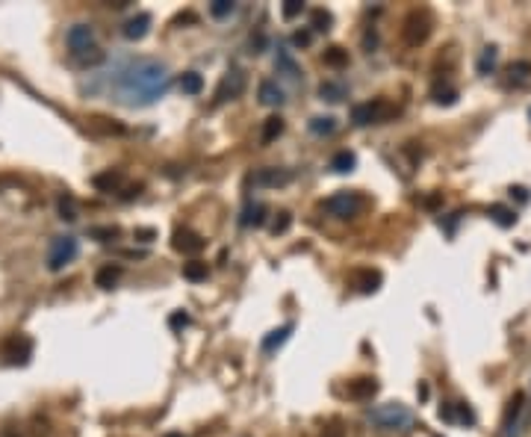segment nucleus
<instances>
[{"label": "nucleus", "instance_id": "nucleus-12", "mask_svg": "<svg viewBox=\"0 0 531 437\" xmlns=\"http://www.w3.org/2000/svg\"><path fill=\"white\" fill-rule=\"evenodd\" d=\"M378 393V382L375 378H369V375H363V378H354V382H349V396L351 399H357V402H363V399H372Z\"/></svg>", "mask_w": 531, "mask_h": 437}, {"label": "nucleus", "instance_id": "nucleus-1", "mask_svg": "<svg viewBox=\"0 0 531 437\" xmlns=\"http://www.w3.org/2000/svg\"><path fill=\"white\" fill-rule=\"evenodd\" d=\"M168 86H171L168 68L160 60H133L116 77V92L130 107H148L160 101L168 92Z\"/></svg>", "mask_w": 531, "mask_h": 437}, {"label": "nucleus", "instance_id": "nucleus-30", "mask_svg": "<svg viewBox=\"0 0 531 437\" xmlns=\"http://www.w3.org/2000/svg\"><path fill=\"white\" fill-rule=\"evenodd\" d=\"M331 24H334L331 12H325V9H313V30H316V33H328V30H331Z\"/></svg>", "mask_w": 531, "mask_h": 437}, {"label": "nucleus", "instance_id": "nucleus-6", "mask_svg": "<svg viewBox=\"0 0 531 437\" xmlns=\"http://www.w3.org/2000/svg\"><path fill=\"white\" fill-rule=\"evenodd\" d=\"M390 104L387 101H369V104H357L351 109V121L357 124V128H366V124H378L384 121L387 116H390Z\"/></svg>", "mask_w": 531, "mask_h": 437}, {"label": "nucleus", "instance_id": "nucleus-5", "mask_svg": "<svg viewBox=\"0 0 531 437\" xmlns=\"http://www.w3.org/2000/svg\"><path fill=\"white\" fill-rule=\"evenodd\" d=\"M361 195L357 192H337L331 199H325V210L331 213L334 219H354L361 213Z\"/></svg>", "mask_w": 531, "mask_h": 437}, {"label": "nucleus", "instance_id": "nucleus-2", "mask_svg": "<svg viewBox=\"0 0 531 437\" xmlns=\"http://www.w3.org/2000/svg\"><path fill=\"white\" fill-rule=\"evenodd\" d=\"M366 419L375 426L378 431H401L413 422V414L408 411L401 402H387V405H375L366 414Z\"/></svg>", "mask_w": 531, "mask_h": 437}, {"label": "nucleus", "instance_id": "nucleus-15", "mask_svg": "<svg viewBox=\"0 0 531 437\" xmlns=\"http://www.w3.org/2000/svg\"><path fill=\"white\" fill-rule=\"evenodd\" d=\"M119 278H121V266L119 263H107V266H100V269L95 272V284L100 290H112L119 284Z\"/></svg>", "mask_w": 531, "mask_h": 437}, {"label": "nucleus", "instance_id": "nucleus-21", "mask_svg": "<svg viewBox=\"0 0 531 437\" xmlns=\"http://www.w3.org/2000/svg\"><path fill=\"white\" fill-rule=\"evenodd\" d=\"M354 166H357V157L351 151H340V154H334V160H331V168L337 175H349V172H354Z\"/></svg>", "mask_w": 531, "mask_h": 437}, {"label": "nucleus", "instance_id": "nucleus-42", "mask_svg": "<svg viewBox=\"0 0 531 437\" xmlns=\"http://www.w3.org/2000/svg\"><path fill=\"white\" fill-rule=\"evenodd\" d=\"M136 239H142V243H151V239H154V231H151V228L136 231Z\"/></svg>", "mask_w": 531, "mask_h": 437}, {"label": "nucleus", "instance_id": "nucleus-41", "mask_svg": "<svg viewBox=\"0 0 531 437\" xmlns=\"http://www.w3.org/2000/svg\"><path fill=\"white\" fill-rule=\"evenodd\" d=\"M440 419H449V422H452V419H455V408H452V405H443V408H440Z\"/></svg>", "mask_w": 531, "mask_h": 437}, {"label": "nucleus", "instance_id": "nucleus-37", "mask_svg": "<svg viewBox=\"0 0 531 437\" xmlns=\"http://www.w3.org/2000/svg\"><path fill=\"white\" fill-rule=\"evenodd\" d=\"M457 101V92L455 89H434V104H455Z\"/></svg>", "mask_w": 531, "mask_h": 437}, {"label": "nucleus", "instance_id": "nucleus-32", "mask_svg": "<svg viewBox=\"0 0 531 437\" xmlns=\"http://www.w3.org/2000/svg\"><path fill=\"white\" fill-rule=\"evenodd\" d=\"M234 9H236L234 0H213V4H210V15L213 18H227Z\"/></svg>", "mask_w": 531, "mask_h": 437}, {"label": "nucleus", "instance_id": "nucleus-34", "mask_svg": "<svg viewBox=\"0 0 531 437\" xmlns=\"http://www.w3.org/2000/svg\"><path fill=\"white\" fill-rule=\"evenodd\" d=\"M275 65L281 68L286 77H298V68H295V62L290 60V53H286V51H278V62Z\"/></svg>", "mask_w": 531, "mask_h": 437}, {"label": "nucleus", "instance_id": "nucleus-43", "mask_svg": "<svg viewBox=\"0 0 531 437\" xmlns=\"http://www.w3.org/2000/svg\"><path fill=\"white\" fill-rule=\"evenodd\" d=\"M0 437H21V431L9 426V429H4V431H0Z\"/></svg>", "mask_w": 531, "mask_h": 437}, {"label": "nucleus", "instance_id": "nucleus-22", "mask_svg": "<svg viewBox=\"0 0 531 437\" xmlns=\"http://www.w3.org/2000/svg\"><path fill=\"white\" fill-rule=\"evenodd\" d=\"M283 133V119L281 116H269L266 121H263V133H260V139L269 145V142H275V139Z\"/></svg>", "mask_w": 531, "mask_h": 437}, {"label": "nucleus", "instance_id": "nucleus-9", "mask_svg": "<svg viewBox=\"0 0 531 437\" xmlns=\"http://www.w3.org/2000/svg\"><path fill=\"white\" fill-rule=\"evenodd\" d=\"M171 246H175V251H180V255H198V251H204L207 239L195 231H177L175 239H171Z\"/></svg>", "mask_w": 531, "mask_h": 437}, {"label": "nucleus", "instance_id": "nucleus-33", "mask_svg": "<svg viewBox=\"0 0 531 437\" xmlns=\"http://www.w3.org/2000/svg\"><path fill=\"white\" fill-rule=\"evenodd\" d=\"M301 12H304V4H301V0H283V6H281V15H283L286 21L298 18Z\"/></svg>", "mask_w": 531, "mask_h": 437}, {"label": "nucleus", "instance_id": "nucleus-10", "mask_svg": "<svg viewBox=\"0 0 531 437\" xmlns=\"http://www.w3.org/2000/svg\"><path fill=\"white\" fill-rule=\"evenodd\" d=\"M242 89H246V77H242V72H227V77L222 80V86L216 92V101H231V98H239Z\"/></svg>", "mask_w": 531, "mask_h": 437}, {"label": "nucleus", "instance_id": "nucleus-18", "mask_svg": "<svg viewBox=\"0 0 531 437\" xmlns=\"http://www.w3.org/2000/svg\"><path fill=\"white\" fill-rule=\"evenodd\" d=\"M319 98H322V101L340 104L342 98H346V86H342V83H334V80H325L322 86H319Z\"/></svg>", "mask_w": 531, "mask_h": 437}, {"label": "nucleus", "instance_id": "nucleus-23", "mask_svg": "<svg viewBox=\"0 0 531 437\" xmlns=\"http://www.w3.org/2000/svg\"><path fill=\"white\" fill-rule=\"evenodd\" d=\"M266 222V207L263 204H248L246 207V213H242V224H246V228H260V224Z\"/></svg>", "mask_w": 531, "mask_h": 437}, {"label": "nucleus", "instance_id": "nucleus-13", "mask_svg": "<svg viewBox=\"0 0 531 437\" xmlns=\"http://www.w3.org/2000/svg\"><path fill=\"white\" fill-rule=\"evenodd\" d=\"M92 183H95V189H100V192H119L121 183H124V175L119 172V168H107V172L95 175Z\"/></svg>", "mask_w": 531, "mask_h": 437}, {"label": "nucleus", "instance_id": "nucleus-39", "mask_svg": "<svg viewBox=\"0 0 531 437\" xmlns=\"http://www.w3.org/2000/svg\"><path fill=\"white\" fill-rule=\"evenodd\" d=\"M313 41V33L310 30H298L295 36H293V45H298V48H307Z\"/></svg>", "mask_w": 531, "mask_h": 437}, {"label": "nucleus", "instance_id": "nucleus-45", "mask_svg": "<svg viewBox=\"0 0 531 437\" xmlns=\"http://www.w3.org/2000/svg\"><path fill=\"white\" fill-rule=\"evenodd\" d=\"M166 437H183V434H180V431H171V434H166Z\"/></svg>", "mask_w": 531, "mask_h": 437}, {"label": "nucleus", "instance_id": "nucleus-16", "mask_svg": "<svg viewBox=\"0 0 531 437\" xmlns=\"http://www.w3.org/2000/svg\"><path fill=\"white\" fill-rule=\"evenodd\" d=\"M257 95H260V104H266V107H281L283 104V89L278 86L275 80H263L260 89H257Z\"/></svg>", "mask_w": 531, "mask_h": 437}, {"label": "nucleus", "instance_id": "nucleus-28", "mask_svg": "<svg viewBox=\"0 0 531 437\" xmlns=\"http://www.w3.org/2000/svg\"><path fill=\"white\" fill-rule=\"evenodd\" d=\"M496 60H499V48H496V45L484 48L481 60H478V74H490V72H493V65H496Z\"/></svg>", "mask_w": 531, "mask_h": 437}, {"label": "nucleus", "instance_id": "nucleus-27", "mask_svg": "<svg viewBox=\"0 0 531 437\" xmlns=\"http://www.w3.org/2000/svg\"><path fill=\"white\" fill-rule=\"evenodd\" d=\"M325 65H331V68H342V65H349V51L346 48H328L325 51Z\"/></svg>", "mask_w": 531, "mask_h": 437}, {"label": "nucleus", "instance_id": "nucleus-14", "mask_svg": "<svg viewBox=\"0 0 531 437\" xmlns=\"http://www.w3.org/2000/svg\"><path fill=\"white\" fill-rule=\"evenodd\" d=\"M151 30V15L148 12H139V15H133L130 21L124 24V36L130 39V41H139V39H145Z\"/></svg>", "mask_w": 531, "mask_h": 437}, {"label": "nucleus", "instance_id": "nucleus-40", "mask_svg": "<svg viewBox=\"0 0 531 437\" xmlns=\"http://www.w3.org/2000/svg\"><path fill=\"white\" fill-rule=\"evenodd\" d=\"M168 325L171 328H186V325H189V316H186V314H171Z\"/></svg>", "mask_w": 531, "mask_h": 437}, {"label": "nucleus", "instance_id": "nucleus-29", "mask_svg": "<svg viewBox=\"0 0 531 437\" xmlns=\"http://www.w3.org/2000/svg\"><path fill=\"white\" fill-rule=\"evenodd\" d=\"M56 207H60V216H62L65 222H74V219H77V204H74V199H71V195H60Z\"/></svg>", "mask_w": 531, "mask_h": 437}, {"label": "nucleus", "instance_id": "nucleus-4", "mask_svg": "<svg viewBox=\"0 0 531 437\" xmlns=\"http://www.w3.org/2000/svg\"><path fill=\"white\" fill-rule=\"evenodd\" d=\"M77 251H80V246H77L74 236H56L53 246H51V255H48V269L51 272L65 269V266L77 257Z\"/></svg>", "mask_w": 531, "mask_h": 437}, {"label": "nucleus", "instance_id": "nucleus-25", "mask_svg": "<svg viewBox=\"0 0 531 437\" xmlns=\"http://www.w3.org/2000/svg\"><path fill=\"white\" fill-rule=\"evenodd\" d=\"M490 219L496 224H502V228H511V224L516 222V213H513L511 207H505V204H493L490 207Z\"/></svg>", "mask_w": 531, "mask_h": 437}, {"label": "nucleus", "instance_id": "nucleus-36", "mask_svg": "<svg viewBox=\"0 0 531 437\" xmlns=\"http://www.w3.org/2000/svg\"><path fill=\"white\" fill-rule=\"evenodd\" d=\"M89 234H92L95 239H100V243H109V239L119 236V228H116V224H109V228H92Z\"/></svg>", "mask_w": 531, "mask_h": 437}, {"label": "nucleus", "instance_id": "nucleus-26", "mask_svg": "<svg viewBox=\"0 0 531 437\" xmlns=\"http://www.w3.org/2000/svg\"><path fill=\"white\" fill-rule=\"evenodd\" d=\"M183 278H186V281H204V278H207V263H204V260H189V263H183Z\"/></svg>", "mask_w": 531, "mask_h": 437}, {"label": "nucleus", "instance_id": "nucleus-19", "mask_svg": "<svg viewBox=\"0 0 531 437\" xmlns=\"http://www.w3.org/2000/svg\"><path fill=\"white\" fill-rule=\"evenodd\" d=\"M177 86H180L183 95H201V89H204V77H201L198 72H186L177 80Z\"/></svg>", "mask_w": 531, "mask_h": 437}, {"label": "nucleus", "instance_id": "nucleus-3", "mask_svg": "<svg viewBox=\"0 0 531 437\" xmlns=\"http://www.w3.org/2000/svg\"><path fill=\"white\" fill-rule=\"evenodd\" d=\"M401 36H405V45L419 48L422 41L431 36V18H428V12H410L405 18V27H401Z\"/></svg>", "mask_w": 531, "mask_h": 437}, {"label": "nucleus", "instance_id": "nucleus-11", "mask_svg": "<svg viewBox=\"0 0 531 437\" xmlns=\"http://www.w3.org/2000/svg\"><path fill=\"white\" fill-rule=\"evenodd\" d=\"M293 175L286 172V168H260V172L254 175V187H283V183H290Z\"/></svg>", "mask_w": 531, "mask_h": 437}, {"label": "nucleus", "instance_id": "nucleus-7", "mask_svg": "<svg viewBox=\"0 0 531 437\" xmlns=\"http://www.w3.org/2000/svg\"><path fill=\"white\" fill-rule=\"evenodd\" d=\"M30 355H33V343L27 340L24 334H12L9 340H4V346H0V358L6 363H27Z\"/></svg>", "mask_w": 531, "mask_h": 437}, {"label": "nucleus", "instance_id": "nucleus-31", "mask_svg": "<svg viewBox=\"0 0 531 437\" xmlns=\"http://www.w3.org/2000/svg\"><path fill=\"white\" fill-rule=\"evenodd\" d=\"M508 74H511V80H516V83H523V80H528V77H531V62H528V60H520V62H511V68H508Z\"/></svg>", "mask_w": 531, "mask_h": 437}, {"label": "nucleus", "instance_id": "nucleus-24", "mask_svg": "<svg viewBox=\"0 0 531 437\" xmlns=\"http://www.w3.org/2000/svg\"><path fill=\"white\" fill-rule=\"evenodd\" d=\"M310 130H313L316 136H331V133L337 130V119H334V116H316V119L310 121Z\"/></svg>", "mask_w": 531, "mask_h": 437}, {"label": "nucleus", "instance_id": "nucleus-38", "mask_svg": "<svg viewBox=\"0 0 531 437\" xmlns=\"http://www.w3.org/2000/svg\"><path fill=\"white\" fill-rule=\"evenodd\" d=\"M77 60H80L83 65H98V62H104V51L92 48V51H86L83 56H77Z\"/></svg>", "mask_w": 531, "mask_h": 437}, {"label": "nucleus", "instance_id": "nucleus-17", "mask_svg": "<svg viewBox=\"0 0 531 437\" xmlns=\"http://www.w3.org/2000/svg\"><path fill=\"white\" fill-rule=\"evenodd\" d=\"M354 281H357V287H361L363 293H375V290L381 287V272L357 269V272H354Z\"/></svg>", "mask_w": 531, "mask_h": 437}, {"label": "nucleus", "instance_id": "nucleus-20", "mask_svg": "<svg viewBox=\"0 0 531 437\" xmlns=\"http://www.w3.org/2000/svg\"><path fill=\"white\" fill-rule=\"evenodd\" d=\"M290 334H293V325H281L275 331H269V337L263 340V351H275L278 346H283L286 340H290Z\"/></svg>", "mask_w": 531, "mask_h": 437}, {"label": "nucleus", "instance_id": "nucleus-8", "mask_svg": "<svg viewBox=\"0 0 531 437\" xmlns=\"http://www.w3.org/2000/svg\"><path fill=\"white\" fill-rule=\"evenodd\" d=\"M65 45L74 56H83L86 51L95 48V30L89 24H74L71 30L65 33Z\"/></svg>", "mask_w": 531, "mask_h": 437}, {"label": "nucleus", "instance_id": "nucleus-44", "mask_svg": "<svg viewBox=\"0 0 531 437\" xmlns=\"http://www.w3.org/2000/svg\"><path fill=\"white\" fill-rule=\"evenodd\" d=\"M325 437H342V431L334 426V429H328V431H325Z\"/></svg>", "mask_w": 531, "mask_h": 437}, {"label": "nucleus", "instance_id": "nucleus-35", "mask_svg": "<svg viewBox=\"0 0 531 437\" xmlns=\"http://www.w3.org/2000/svg\"><path fill=\"white\" fill-rule=\"evenodd\" d=\"M290 224H293V216L290 213H278V219L275 222H271V234H286V231H290Z\"/></svg>", "mask_w": 531, "mask_h": 437}]
</instances>
